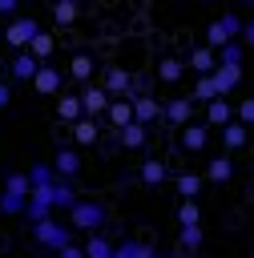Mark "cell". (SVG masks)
Here are the masks:
<instances>
[{
	"label": "cell",
	"mask_w": 254,
	"mask_h": 258,
	"mask_svg": "<svg viewBox=\"0 0 254 258\" xmlns=\"http://www.w3.org/2000/svg\"><path fill=\"white\" fill-rule=\"evenodd\" d=\"M177 222H181V226H202V210H198V202H181V206H177Z\"/></svg>",
	"instance_id": "obj_33"
},
{
	"label": "cell",
	"mask_w": 254,
	"mask_h": 258,
	"mask_svg": "<svg viewBox=\"0 0 254 258\" xmlns=\"http://www.w3.org/2000/svg\"><path fill=\"white\" fill-rule=\"evenodd\" d=\"M189 69H194L198 77H210V73L218 69V52H214V48H206V44H198V48L189 52Z\"/></svg>",
	"instance_id": "obj_9"
},
{
	"label": "cell",
	"mask_w": 254,
	"mask_h": 258,
	"mask_svg": "<svg viewBox=\"0 0 254 258\" xmlns=\"http://www.w3.org/2000/svg\"><path fill=\"white\" fill-rule=\"evenodd\" d=\"M113 258H137V242L129 238V242H117L113 246Z\"/></svg>",
	"instance_id": "obj_38"
},
{
	"label": "cell",
	"mask_w": 254,
	"mask_h": 258,
	"mask_svg": "<svg viewBox=\"0 0 254 258\" xmlns=\"http://www.w3.org/2000/svg\"><path fill=\"white\" fill-rule=\"evenodd\" d=\"M81 250H85V258H113V242H109V238H101V234H93Z\"/></svg>",
	"instance_id": "obj_21"
},
{
	"label": "cell",
	"mask_w": 254,
	"mask_h": 258,
	"mask_svg": "<svg viewBox=\"0 0 254 258\" xmlns=\"http://www.w3.org/2000/svg\"><path fill=\"white\" fill-rule=\"evenodd\" d=\"M4 194H12V198H24V202H28V194H32V185H28V173H8V181H4Z\"/></svg>",
	"instance_id": "obj_25"
},
{
	"label": "cell",
	"mask_w": 254,
	"mask_h": 258,
	"mask_svg": "<svg viewBox=\"0 0 254 258\" xmlns=\"http://www.w3.org/2000/svg\"><path fill=\"white\" fill-rule=\"evenodd\" d=\"M129 85H133L129 69H109V73H105V93H109V97H133Z\"/></svg>",
	"instance_id": "obj_10"
},
{
	"label": "cell",
	"mask_w": 254,
	"mask_h": 258,
	"mask_svg": "<svg viewBox=\"0 0 254 258\" xmlns=\"http://www.w3.org/2000/svg\"><path fill=\"white\" fill-rule=\"evenodd\" d=\"M230 121H234V105H230V97H218V101H210V105H206V125L226 129Z\"/></svg>",
	"instance_id": "obj_6"
},
{
	"label": "cell",
	"mask_w": 254,
	"mask_h": 258,
	"mask_svg": "<svg viewBox=\"0 0 254 258\" xmlns=\"http://www.w3.org/2000/svg\"><path fill=\"white\" fill-rule=\"evenodd\" d=\"M93 69H97V64H93V56H89V52H77V56L69 60V73H73L77 81H89V77H93Z\"/></svg>",
	"instance_id": "obj_22"
},
{
	"label": "cell",
	"mask_w": 254,
	"mask_h": 258,
	"mask_svg": "<svg viewBox=\"0 0 254 258\" xmlns=\"http://www.w3.org/2000/svg\"><path fill=\"white\" fill-rule=\"evenodd\" d=\"M117 133H121V145H125V149H141V145H145V125H137V121H129V125L117 129Z\"/></svg>",
	"instance_id": "obj_19"
},
{
	"label": "cell",
	"mask_w": 254,
	"mask_h": 258,
	"mask_svg": "<svg viewBox=\"0 0 254 258\" xmlns=\"http://www.w3.org/2000/svg\"><path fill=\"white\" fill-rule=\"evenodd\" d=\"M109 93H105V85H85V93H81V109H85V117H93L97 121V113H109Z\"/></svg>",
	"instance_id": "obj_4"
},
{
	"label": "cell",
	"mask_w": 254,
	"mask_h": 258,
	"mask_svg": "<svg viewBox=\"0 0 254 258\" xmlns=\"http://www.w3.org/2000/svg\"><path fill=\"white\" fill-rule=\"evenodd\" d=\"M101 222H105V206H101V202L77 198V206L69 210V226H73V230H89V234H97Z\"/></svg>",
	"instance_id": "obj_1"
},
{
	"label": "cell",
	"mask_w": 254,
	"mask_h": 258,
	"mask_svg": "<svg viewBox=\"0 0 254 258\" xmlns=\"http://www.w3.org/2000/svg\"><path fill=\"white\" fill-rule=\"evenodd\" d=\"M56 181H60V177H56L52 165H32V169H28V185H32V189H52Z\"/></svg>",
	"instance_id": "obj_17"
},
{
	"label": "cell",
	"mask_w": 254,
	"mask_h": 258,
	"mask_svg": "<svg viewBox=\"0 0 254 258\" xmlns=\"http://www.w3.org/2000/svg\"><path fill=\"white\" fill-rule=\"evenodd\" d=\"M73 206H77L73 185H69V181H56V185H52V210H73Z\"/></svg>",
	"instance_id": "obj_20"
},
{
	"label": "cell",
	"mask_w": 254,
	"mask_h": 258,
	"mask_svg": "<svg viewBox=\"0 0 254 258\" xmlns=\"http://www.w3.org/2000/svg\"><path fill=\"white\" fill-rule=\"evenodd\" d=\"M230 173H234V161H230L226 153H222V157H214V161L206 165V177H210V181H226Z\"/></svg>",
	"instance_id": "obj_23"
},
{
	"label": "cell",
	"mask_w": 254,
	"mask_h": 258,
	"mask_svg": "<svg viewBox=\"0 0 254 258\" xmlns=\"http://www.w3.org/2000/svg\"><path fill=\"white\" fill-rule=\"evenodd\" d=\"M210 77H214V89H218V97H230V89L242 81V69H234V64H218Z\"/></svg>",
	"instance_id": "obj_11"
},
{
	"label": "cell",
	"mask_w": 254,
	"mask_h": 258,
	"mask_svg": "<svg viewBox=\"0 0 254 258\" xmlns=\"http://www.w3.org/2000/svg\"><path fill=\"white\" fill-rule=\"evenodd\" d=\"M52 16H56V24H73V20L81 16V8H77L73 0H60V4H52Z\"/></svg>",
	"instance_id": "obj_31"
},
{
	"label": "cell",
	"mask_w": 254,
	"mask_h": 258,
	"mask_svg": "<svg viewBox=\"0 0 254 258\" xmlns=\"http://www.w3.org/2000/svg\"><path fill=\"white\" fill-rule=\"evenodd\" d=\"M0 44H4V28H0Z\"/></svg>",
	"instance_id": "obj_44"
},
{
	"label": "cell",
	"mask_w": 254,
	"mask_h": 258,
	"mask_svg": "<svg viewBox=\"0 0 254 258\" xmlns=\"http://www.w3.org/2000/svg\"><path fill=\"white\" fill-rule=\"evenodd\" d=\"M165 117H169L173 125H189V117H194V97H177V101H169V105H165Z\"/></svg>",
	"instance_id": "obj_16"
},
{
	"label": "cell",
	"mask_w": 254,
	"mask_h": 258,
	"mask_svg": "<svg viewBox=\"0 0 254 258\" xmlns=\"http://www.w3.org/2000/svg\"><path fill=\"white\" fill-rule=\"evenodd\" d=\"M52 48H56V40H52L48 32H36V36H32V44H28V52H32L36 60H44V56H52Z\"/></svg>",
	"instance_id": "obj_26"
},
{
	"label": "cell",
	"mask_w": 254,
	"mask_h": 258,
	"mask_svg": "<svg viewBox=\"0 0 254 258\" xmlns=\"http://www.w3.org/2000/svg\"><path fill=\"white\" fill-rule=\"evenodd\" d=\"M194 101H218V89H214V77H198L194 81Z\"/></svg>",
	"instance_id": "obj_30"
},
{
	"label": "cell",
	"mask_w": 254,
	"mask_h": 258,
	"mask_svg": "<svg viewBox=\"0 0 254 258\" xmlns=\"http://www.w3.org/2000/svg\"><path fill=\"white\" fill-rule=\"evenodd\" d=\"M165 258H177V254H165Z\"/></svg>",
	"instance_id": "obj_45"
},
{
	"label": "cell",
	"mask_w": 254,
	"mask_h": 258,
	"mask_svg": "<svg viewBox=\"0 0 254 258\" xmlns=\"http://www.w3.org/2000/svg\"><path fill=\"white\" fill-rule=\"evenodd\" d=\"M198 189H202V177H198V173H181V177H177V194H181V202H194Z\"/></svg>",
	"instance_id": "obj_28"
},
{
	"label": "cell",
	"mask_w": 254,
	"mask_h": 258,
	"mask_svg": "<svg viewBox=\"0 0 254 258\" xmlns=\"http://www.w3.org/2000/svg\"><path fill=\"white\" fill-rule=\"evenodd\" d=\"M165 109H161V101L157 97H133V121L137 125H149V121H157Z\"/></svg>",
	"instance_id": "obj_8"
},
{
	"label": "cell",
	"mask_w": 254,
	"mask_h": 258,
	"mask_svg": "<svg viewBox=\"0 0 254 258\" xmlns=\"http://www.w3.org/2000/svg\"><path fill=\"white\" fill-rule=\"evenodd\" d=\"M16 8H20V0H0V16H4V20H16V16H20Z\"/></svg>",
	"instance_id": "obj_40"
},
{
	"label": "cell",
	"mask_w": 254,
	"mask_h": 258,
	"mask_svg": "<svg viewBox=\"0 0 254 258\" xmlns=\"http://www.w3.org/2000/svg\"><path fill=\"white\" fill-rule=\"evenodd\" d=\"M181 73H185V64H181L177 56H161V64H157V77H161V81H177Z\"/></svg>",
	"instance_id": "obj_29"
},
{
	"label": "cell",
	"mask_w": 254,
	"mask_h": 258,
	"mask_svg": "<svg viewBox=\"0 0 254 258\" xmlns=\"http://www.w3.org/2000/svg\"><path fill=\"white\" fill-rule=\"evenodd\" d=\"M137 258H161V254H157L149 242H137Z\"/></svg>",
	"instance_id": "obj_42"
},
{
	"label": "cell",
	"mask_w": 254,
	"mask_h": 258,
	"mask_svg": "<svg viewBox=\"0 0 254 258\" xmlns=\"http://www.w3.org/2000/svg\"><path fill=\"white\" fill-rule=\"evenodd\" d=\"M97 137H101V133H97V121H93V117H81V121L73 125V141H77V145H97Z\"/></svg>",
	"instance_id": "obj_18"
},
{
	"label": "cell",
	"mask_w": 254,
	"mask_h": 258,
	"mask_svg": "<svg viewBox=\"0 0 254 258\" xmlns=\"http://www.w3.org/2000/svg\"><path fill=\"white\" fill-rule=\"evenodd\" d=\"M8 101H12V89H8V85H4V81H0V109H4V105H8Z\"/></svg>",
	"instance_id": "obj_43"
},
{
	"label": "cell",
	"mask_w": 254,
	"mask_h": 258,
	"mask_svg": "<svg viewBox=\"0 0 254 258\" xmlns=\"http://www.w3.org/2000/svg\"><path fill=\"white\" fill-rule=\"evenodd\" d=\"M36 32H40V28H36V20H32V16H16V20H8V24H4V40H8L12 48H20V52L32 44V36H36Z\"/></svg>",
	"instance_id": "obj_2"
},
{
	"label": "cell",
	"mask_w": 254,
	"mask_h": 258,
	"mask_svg": "<svg viewBox=\"0 0 254 258\" xmlns=\"http://www.w3.org/2000/svg\"><path fill=\"white\" fill-rule=\"evenodd\" d=\"M24 198H12V194H0V214H24Z\"/></svg>",
	"instance_id": "obj_35"
},
{
	"label": "cell",
	"mask_w": 254,
	"mask_h": 258,
	"mask_svg": "<svg viewBox=\"0 0 254 258\" xmlns=\"http://www.w3.org/2000/svg\"><path fill=\"white\" fill-rule=\"evenodd\" d=\"M181 246L185 250H198L202 246V226H181Z\"/></svg>",
	"instance_id": "obj_36"
},
{
	"label": "cell",
	"mask_w": 254,
	"mask_h": 258,
	"mask_svg": "<svg viewBox=\"0 0 254 258\" xmlns=\"http://www.w3.org/2000/svg\"><path fill=\"white\" fill-rule=\"evenodd\" d=\"M60 81H65L60 69H44V64H40V73L32 77V89L44 93V97H56V93H60Z\"/></svg>",
	"instance_id": "obj_7"
},
{
	"label": "cell",
	"mask_w": 254,
	"mask_h": 258,
	"mask_svg": "<svg viewBox=\"0 0 254 258\" xmlns=\"http://www.w3.org/2000/svg\"><path fill=\"white\" fill-rule=\"evenodd\" d=\"M32 234H36V242H40V246H48V250H65V246H69V238H73V230H65V222H56V218H48V222L32 226Z\"/></svg>",
	"instance_id": "obj_3"
},
{
	"label": "cell",
	"mask_w": 254,
	"mask_h": 258,
	"mask_svg": "<svg viewBox=\"0 0 254 258\" xmlns=\"http://www.w3.org/2000/svg\"><path fill=\"white\" fill-rule=\"evenodd\" d=\"M218 24L226 28V40H238V36H242V16L226 12V16H218Z\"/></svg>",
	"instance_id": "obj_34"
},
{
	"label": "cell",
	"mask_w": 254,
	"mask_h": 258,
	"mask_svg": "<svg viewBox=\"0 0 254 258\" xmlns=\"http://www.w3.org/2000/svg\"><path fill=\"white\" fill-rule=\"evenodd\" d=\"M242 44L234 40V44H226V48H218V64H234V69H242Z\"/></svg>",
	"instance_id": "obj_32"
},
{
	"label": "cell",
	"mask_w": 254,
	"mask_h": 258,
	"mask_svg": "<svg viewBox=\"0 0 254 258\" xmlns=\"http://www.w3.org/2000/svg\"><path fill=\"white\" fill-rule=\"evenodd\" d=\"M36 73H40V60H36L28 48H24V52H16V60H12V77H16V81H32Z\"/></svg>",
	"instance_id": "obj_12"
},
{
	"label": "cell",
	"mask_w": 254,
	"mask_h": 258,
	"mask_svg": "<svg viewBox=\"0 0 254 258\" xmlns=\"http://www.w3.org/2000/svg\"><path fill=\"white\" fill-rule=\"evenodd\" d=\"M56 117H60L65 125H77V121L85 117L81 97H77V93H56Z\"/></svg>",
	"instance_id": "obj_5"
},
{
	"label": "cell",
	"mask_w": 254,
	"mask_h": 258,
	"mask_svg": "<svg viewBox=\"0 0 254 258\" xmlns=\"http://www.w3.org/2000/svg\"><path fill=\"white\" fill-rule=\"evenodd\" d=\"M238 125H254V97H246L238 105Z\"/></svg>",
	"instance_id": "obj_37"
},
{
	"label": "cell",
	"mask_w": 254,
	"mask_h": 258,
	"mask_svg": "<svg viewBox=\"0 0 254 258\" xmlns=\"http://www.w3.org/2000/svg\"><path fill=\"white\" fill-rule=\"evenodd\" d=\"M206 137H210V125H198V121H189V125H181V145L185 149H206Z\"/></svg>",
	"instance_id": "obj_14"
},
{
	"label": "cell",
	"mask_w": 254,
	"mask_h": 258,
	"mask_svg": "<svg viewBox=\"0 0 254 258\" xmlns=\"http://www.w3.org/2000/svg\"><path fill=\"white\" fill-rule=\"evenodd\" d=\"M56 258H85V250H81V246H73V242H69V246H65V250H56Z\"/></svg>",
	"instance_id": "obj_41"
},
{
	"label": "cell",
	"mask_w": 254,
	"mask_h": 258,
	"mask_svg": "<svg viewBox=\"0 0 254 258\" xmlns=\"http://www.w3.org/2000/svg\"><path fill=\"white\" fill-rule=\"evenodd\" d=\"M52 169H56V177H60V181H69V177L81 169V157H77V149H60V153L52 157Z\"/></svg>",
	"instance_id": "obj_15"
},
{
	"label": "cell",
	"mask_w": 254,
	"mask_h": 258,
	"mask_svg": "<svg viewBox=\"0 0 254 258\" xmlns=\"http://www.w3.org/2000/svg\"><path fill=\"white\" fill-rule=\"evenodd\" d=\"M242 48H254V20H242V36H238Z\"/></svg>",
	"instance_id": "obj_39"
},
{
	"label": "cell",
	"mask_w": 254,
	"mask_h": 258,
	"mask_svg": "<svg viewBox=\"0 0 254 258\" xmlns=\"http://www.w3.org/2000/svg\"><path fill=\"white\" fill-rule=\"evenodd\" d=\"M222 141H226V149H242V145H246V125L230 121V125L222 129Z\"/></svg>",
	"instance_id": "obj_27"
},
{
	"label": "cell",
	"mask_w": 254,
	"mask_h": 258,
	"mask_svg": "<svg viewBox=\"0 0 254 258\" xmlns=\"http://www.w3.org/2000/svg\"><path fill=\"white\" fill-rule=\"evenodd\" d=\"M109 121H113L117 129H125V125L133 121V97H113V101H109Z\"/></svg>",
	"instance_id": "obj_13"
},
{
	"label": "cell",
	"mask_w": 254,
	"mask_h": 258,
	"mask_svg": "<svg viewBox=\"0 0 254 258\" xmlns=\"http://www.w3.org/2000/svg\"><path fill=\"white\" fill-rule=\"evenodd\" d=\"M141 181H145V185H161V181H165V165H161L157 157L141 161Z\"/></svg>",
	"instance_id": "obj_24"
}]
</instances>
